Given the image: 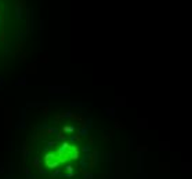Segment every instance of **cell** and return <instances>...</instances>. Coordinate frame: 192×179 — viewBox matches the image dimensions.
<instances>
[{
	"label": "cell",
	"instance_id": "cell-1",
	"mask_svg": "<svg viewBox=\"0 0 192 179\" xmlns=\"http://www.w3.org/2000/svg\"><path fill=\"white\" fill-rule=\"evenodd\" d=\"M100 157L87 127L58 120L31 135L24 146L26 179H96Z\"/></svg>",
	"mask_w": 192,
	"mask_h": 179
}]
</instances>
